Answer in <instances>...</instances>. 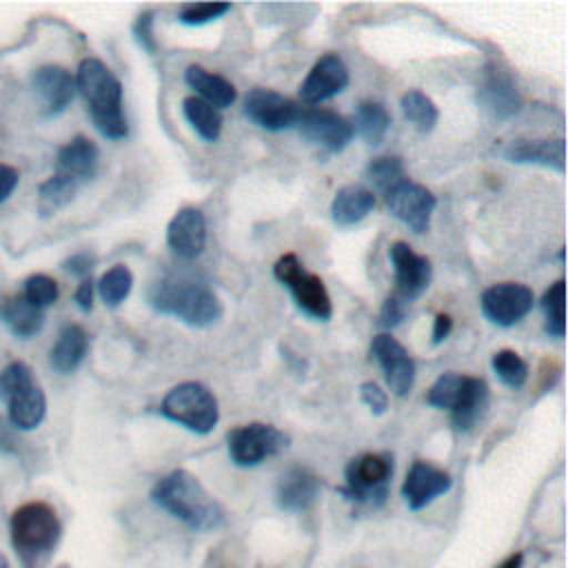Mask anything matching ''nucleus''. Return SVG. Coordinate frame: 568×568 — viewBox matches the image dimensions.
<instances>
[{
  "instance_id": "f257e3e1",
  "label": "nucleus",
  "mask_w": 568,
  "mask_h": 568,
  "mask_svg": "<svg viewBox=\"0 0 568 568\" xmlns=\"http://www.w3.org/2000/svg\"><path fill=\"white\" fill-rule=\"evenodd\" d=\"M151 499L191 530L206 532L224 524V510L220 501L202 486L193 473L184 468L171 470L158 479L151 490Z\"/></svg>"
},
{
  "instance_id": "f03ea898",
  "label": "nucleus",
  "mask_w": 568,
  "mask_h": 568,
  "mask_svg": "<svg viewBox=\"0 0 568 568\" xmlns=\"http://www.w3.org/2000/svg\"><path fill=\"white\" fill-rule=\"evenodd\" d=\"M149 304L180 322L202 328L222 317V302L206 282L186 275H166L149 288Z\"/></svg>"
},
{
  "instance_id": "7ed1b4c3",
  "label": "nucleus",
  "mask_w": 568,
  "mask_h": 568,
  "mask_svg": "<svg viewBox=\"0 0 568 568\" xmlns=\"http://www.w3.org/2000/svg\"><path fill=\"white\" fill-rule=\"evenodd\" d=\"M75 89L87 100L95 129L109 140H122L129 126L122 113V84L113 71L104 62L87 58L78 67Z\"/></svg>"
},
{
  "instance_id": "20e7f679",
  "label": "nucleus",
  "mask_w": 568,
  "mask_h": 568,
  "mask_svg": "<svg viewBox=\"0 0 568 568\" xmlns=\"http://www.w3.org/2000/svg\"><path fill=\"white\" fill-rule=\"evenodd\" d=\"M9 537L20 561L27 568H40L55 550L62 537V524L47 501H27L13 510Z\"/></svg>"
},
{
  "instance_id": "39448f33",
  "label": "nucleus",
  "mask_w": 568,
  "mask_h": 568,
  "mask_svg": "<svg viewBox=\"0 0 568 568\" xmlns=\"http://www.w3.org/2000/svg\"><path fill=\"white\" fill-rule=\"evenodd\" d=\"M426 402L435 408L448 410L457 430H470L488 408V384L481 377L444 373L426 393Z\"/></svg>"
},
{
  "instance_id": "423d86ee",
  "label": "nucleus",
  "mask_w": 568,
  "mask_h": 568,
  "mask_svg": "<svg viewBox=\"0 0 568 568\" xmlns=\"http://www.w3.org/2000/svg\"><path fill=\"white\" fill-rule=\"evenodd\" d=\"M0 399L9 422L20 430H33L47 415V397L33 371L24 362H11L0 371Z\"/></svg>"
},
{
  "instance_id": "0eeeda50",
  "label": "nucleus",
  "mask_w": 568,
  "mask_h": 568,
  "mask_svg": "<svg viewBox=\"0 0 568 568\" xmlns=\"http://www.w3.org/2000/svg\"><path fill=\"white\" fill-rule=\"evenodd\" d=\"M160 415L197 433H211L220 422L215 395L200 382H182L173 386L160 402Z\"/></svg>"
},
{
  "instance_id": "6e6552de",
  "label": "nucleus",
  "mask_w": 568,
  "mask_h": 568,
  "mask_svg": "<svg viewBox=\"0 0 568 568\" xmlns=\"http://www.w3.org/2000/svg\"><path fill=\"white\" fill-rule=\"evenodd\" d=\"M393 477V457L388 453H362L353 457L344 468L346 486L339 493L346 499L379 506L388 495V481Z\"/></svg>"
},
{
  "instance_id": "1a4fd4ad",
  "label": "nucleus",
  "mask_w": 568,
  "mask_h": 568,
  "mask_svg": "<svg viewBox=\"0 0 568 568\" xmlns=\"http://www.w3.org/2000/svg\"><path fill=\"white\" fill-rule=\"evenodd\" d=\"M273 275L291 291L300 311L320 322H326L333 315L331 297L324 282L320 280V275L308 273L295 253L282 255L273 266Z\"/></svg>"
},
{
  "instance_id": "9d476101",
  "label": "nucleus",
  "mask_w": 568,
  "mask_h": 568,
  "mask_svg": "<svg viewBox=\"0 0 568 568\" xmlns=\"http://www.w3.org/2000/svg\"><path fill=\"white\" fill-rule=\"evenodd\" d=\"M288 435L273 424L251 422L226 433L229 457L237 466H257L288 448Z\"/></svg>"
},
{
  "instance_id": "9b49d317",
  "label": "nucleus",
  "mask_w": 568,
  "mask_h": 568,
  "mask_svg": "<svg viewBox=\"0 0 568 568\" xmlns=\"http://www.w3.org/2000/svg\"><path fill=\"white\" fill-rule=\"evenodd\" d=\"M295 126L304 140L322 146L326 153H339L353 138L351 122L344 115L322 106L300 109Z\"/></svg>"
},
{
  "instance_id": "f8f14e48",
  "label": "nucleus",
  "mask_w": 568,
  "mask_h": 568,
  "mask_svg": "<svg viewBox=\"0 0 568 568\" xmlns=\"http://www.w3.org/2000/svg\"><path fill=\"white\" fill-rule=\"evenodd\" d=\"M386 195V206L388 211L404 222L413 233H426L430 226V215L435 211V195L417 184L410 182L408 178L402 180L399 184H395L390 191L384 193Z\"/></svg>"
},
{
  "instance_id": "ddd939ff",
  "label": "nucleus",
  "mask_w": 568,
  "mask_h": 568,
  "mask_svg": "<svg viewBox=\"0 0 568 568\" xmlns=\"http://www.w3.org/2000/svg\"><path fill=\"white\" fill-rule=\"evenodd\" d=\"M535 295L526 284L519 282H501L493 284L481 293L479 306L486 320L497 326H513L524 320L532 308Z\"/></svg>"
},
{
  "instance_id": "4468645a",
  "label": "nucleus",
  "mask_w": 568,
  "mask_h": 568,
  "mask_svg": "<svg viewBox=\"0 0 568 568\" xmlns=\"http://www.w3.org/2000/svg\"><path fill=\"white\" fill-rule=\"evenodd\" d=\"M300 109L302 106L291 98L262 87L251 89L244 98V115L266 131H284L295 126Z\"/></svg>"
},
{
  "instance_id": "2eb2a0df",
  "label": "nucleus",
  "mask_w": 568,
  "mask_h": 568,
  "mask_svg": "<svg viewBox=\"0 0 568 568\" xmlns=\"http://www.w3.org/2000/svg\"><path fill=\"white\" fill-rule=\"evenodd\" d=\"M388 255L395 271V297H399L404 304L417 300L430 284V260L415 253L406 242H395Z\"/></svg>"
},
{
  "instance_id": "dca6fc26",
  "label": "nucleus",
  "mask_w": 568,
  "mask_h": 568,
  "mask_svg": "<svg viewBox=\"0 0 568 568\" xmlns=\"http://www.w3.org/2000/svg\"><path fill=\"white\" fill-rule=\"evenodd\" d=\"M371 353L379 362L388 388L397 397H406L415 384V362L406 348L388 333H379L371 342Z\"/></svg>"
},
{
  "instance_id": "f3484780",
  "label": "nucleus",
  "mask_w": 568,
  "mask_h": 568,
  "mask_svg": "<svg viewBox=\"0 0 568 568\" xmlns=\"http://www.w3.org/2000/svg\"><path fill=\"white\" fill-rule=\"evenodd\" d=\"M346 84H348V69L344 60L337 53H326L313 64V69L300 84V98L306 104H320L342 93Z\"/></svg>"
},
{
  "instance_id": "a211bd4d",
  "label": "nucleus",
  "mask_w": 568,
  "mask_h": 568,
  "mask_svg": "<svg viewBox=\"0 0 568 568\" xmlns=\"http://www.w3.org/2000/svg\"><path fill=\"white\" fill-rule=\"evenodd\" d=\"M450 486L453 479L446 470L417 459L406 473V479L402 484V497L410 510H422L439 495L448 493Z\"/></svg>"
},
{
  "instance_id": "6ab92c4d",
  "label": "nucleus",
  "mask_w": 568,
  "mask_h": 568,
  "mask_svg": "<svg viewBox=\"0 0 568 568\" xmlns=\"http://www.w3.org/2000/svg\"><path fill=\"white\" fill-rule=\"evenodd\" d=\"M31 87L42 104L44 115L49 118L62 113L71 104L78 91L75 78L64 67H58V64L40 67L31 78Z\"/></svg>"
},
{
  "instance_id": "aec40b11",
  "label": "nucleus",
  "mask_w": 568,
  "mask_h": 568,
  "mask_svg": "<svg viewBox=\"0 0 568 568\" xmlns=\"http://www.w3.org/2000/svg\"><path fill=\"white\" fill-rule=\"evenodd\" d=\"M166 242L182 260H195L206 244V220L202 211L193 206L180 209L166 226Z\"/></svg>"
},
{
  "instance_id": "412c9836",
  "label": "nucleus",
  "mask_w": 568,
  "mask_h": 568,
  "mask_svg": "<svg viewBox=\"0 0 568 568\" xmlns=\"http://www.w3.org/2000/svg\"><path fill=\"white\" fill-rule=\"evenodd\" d=\"M320 477L306 466H291L282 473L275 488L277 506L286 513H304L320 495Z\"/></svg>"
},
{
  "instance_id": "4be33fe9",
  "label": "nucleus",
  "mask_w": 568,
  "mask_h": 568,
  "mask_svg": "<svg viewBox=\"0 0 568 568\" xmlns=\"http://www.w3.org/2000/svg\"><path fill=\"white\" fill-rule=\"evenodd\" d=\"M98 158V146L89 138L78 135L64 146H60L55 155V173L82 184L84 180H91L95 175Z\"/></svg>"
},
{
  "instance_id": "5701e85b",
  "label": "nucleus",
  "mask_w": 568,
  "mask_h": 568,
  "mask_svg": "<svg viewBox=\"0 0 568 568\" xmlns=\"http://www.w3.org/2000/svg\"><path fill=\"white\" fill-rule=\"evenodd\" d=\"M564 140H517L504 149V158L517 164H539L555 171H564L566 160Z\"/></svg>"
},
{
  "instance_id": "b1692460",
  "label": "nucleus",
  "mask_w": 568,
  "mask_h": 568,
  "mask_svg": "<svg viewBox=\"0 0 568 568\" xmlns=\"http://www.w3.org/2000/svg\"><path fill=\"white\" fill-rule=\"evenodd\" d=\"M184 80H186V84L197 93L200 100L209 102V104L215 106L217 111L224 109V106H231V104L235 102V98H237L235 87H233L224 75L211 73L209 69H204V67H200V64L186 67Z\"/></svg>"
},
{
  "instance_id": "393cba45",
  "label": "nucleus",
  "mask_w": 568,
  "mask_h": 568,
  "mask_svg": "<svg viewBox=\"0 0 568 568\" xmlns=\"http://www.w3.org/2000/svg\"><path fill=\"white\" fill-rule=\"evenodd\" d=\"M373 206H375L373 191L359 184H348L335 193L331 202V217L337 226H353L362 222L373 211Z\"/></svg>"
},
{
  "instance_id": "a878e982",
  "label": "nucleus",
  "mask_w": 568,
  "mask_h": 568,
  "mask_svg": "<svg viewBox=\"0 0 568 568\" xmlns=\"http://www.w3.org/2000/svg\"><path fill=\"white\" fill-rule=\"evenodd\" d=\"M87 348H89V337L84 328L78 324H67L51 348V355H49L51 366L64 375L73 373L82 364Z\"/></svg>"
},
{
  "instance_id": "bb28decb",
  "label": "nucleus",
  "mask_w": 568,
  "mask_h": 568,
  "mask_svg": "<svg viewBox=\"0 0 568 568\" xmlns=\"http://www.w3.org/2000/svg\"><path fill=\"white\" fill-rule=\"evenodd\" d=\"M479 104L497 120H506L510 118L513 113H517L521 100H519V93L515 89V84L510 82V78L506 75H499V73H493L484 87L479 89V95H477Z\"/></svg>"
},
{
  "instance_id": "cd10ccee",
  "label": "nucleus",
  "mask_w": 568,
  "mask_h": 568,
  "mask_svg": "<svg viewBox=\"0 0 568 568\" xmlns=\"http://www.w3.org/2000/svg\"><path fill=\"white\" fill-rule=\"evenodd\" d=\"M0 320L7 324V328L22 339H29L38 335L44 326V313L29 304L22 295L9 297L0 304Z\"/></svg>"
},
{
  "instance_id": "c85d7f7f",
  "label": "nucleus",
  "mask_w": 568,
  "mask_h": 568,
  "mask_svg": "<svg viewBox=\"0 0 568 568\" xmlns=\"http://www.w3.org/2000/svg\"><path fill=\"white\" fill-rule=\"evenodd\" d=\"M351 126H353V133H357L366 144L377 146L390 126V115L384 104L364 100L357 104Z\"/></svg>"
},
{
  "instance_id": "c756f323",
  "label": "nucleus",
  "mask_w": 568,
  "mask_h": 568,
  "mask_svg": "<svg viewBox=\"0 0 568 568\" xmlns=\"http://www.w3.org/2000/svg\"><path fill=\"white\" fill-rule=\"evenodd\" d=\"M78 182L71 178H64L60 173H53L49 180H44L38 186V213L40 217H51L60 209H64L78 193Z\"/></svg>"
},
{
  "instance_id": "7c9ffc66",
  "label": "nucleus",
  "mask_w": 568,
  "mask_h": 568,
  "mask_svg": "<svg viewBox=\"0 0 568 568\" xmlns=\"http://www.w3.org/2000/svg\"><path fill=\"white\" fill-rule=\"evenodd\" d=\"M182 111H184V118L197 131L200 138H204L206 142H215L220 138V133H222V113L215 106L200 100L197 95H189L182 102Z\"/></svg>"
},
{
  "instance_id": "2f4dec72",
  "label": "nucleus",
  "mask_w": 568,
  "mask_h": 568,
  "mask_svg": "<svg viewBox=\"0 0 568 568\" xmlns=\"http://www.w3.org/2000/svg\"><path fill=\"white\" fill-rule=\"evenodd\" d=\"M402 113L422 133L433 131V126L439 120V111H437L435 102L426 93H422L417 89H410V91H406L402 95Z\"/></svg>"
},
{
  "instance_id": "473e14b6",
  "label": "nucleus",
  "mask_w": 568,
  "mask_h": 568,
  "mask_svg": "<svg viewBox=\"0 0 568 568\" xmlns=\"http://www.w3.org/2000/svg\"><path fill=\"white\" fill-rule=\"evenodd\" d=\"M131 286H133V275H131L129 266H124V264L111 266L98 280V293H100L102 302L111 308L120 306L126 300V295L131 293Z\"/></svg>"
},
{
  "instance_id": "72a5a7b5",
  "label": "nucleus",
  "mask_w": 568,
  "mask_h": 568,
  "mask_svg": "<svg viewBox=\"0 0 568 568\" xmlns=\"http://www.w3.org/2000/svg\"><path fill=\"white\" fill-rule=\"evenodd\" d=\"M366 178L373 182V186L382 193L390 191L395 184L406 180L404 173V162L397 155H382L368 162L366 166Z\"/></svg>"
},
{
  "instance_id": "f704fd0d",
  "label": "nucleus",
  "mask_w": 568,
  "mask_h": 568,
  "mask_svg": "<svg viewBox=\"0 0 568 568\" xmlns=\"http://www.w3.org/2000/svg\"><path fill=\"white\" fill-rule=\"evenodd\" d=\"M493 371L501 384L508 388H521L528 379V364L519 357V353L504 348L493 355Z\"/></svg>"
},
{
  "instance_id": "c9c22d12",
  "label": "nucleus",
  "mask_w": 568,
  "mask_h": 568,
  "mask_svg": "<svg viewBox=\"0 0 568 568\" xmlns=\"http://www.w3.org/2000/svg\"><path fill=\"white\" fill-rule=\"evenodd\" d=\"M564 293H566L564 280H557L555 284L548 286V291L544 293V300H541V306L546 313V333L550 337H564V333H566Z\"/></svg>"
},
{
  "instance_id": "e433bc0d",
  "label": "nucleus",
  "mask_w": 568,
  "mask_h": 568,
  "mask_svg": "<svg viewBox=\"0 0 568 568\" xmlns=\"http://www.w3.org/2000/svg\"><path fill=\"white\" fill-rule=\"evenodd\" d=\"M22 297L33 304L36 308L44 311L58 300V282L44 273H33L24 280V291Z\"/></svg>"
},
{
  "instance_id": "4c0bfd02",
  "label": "nucleus",
  "mask_w": 568,
  "mask_h": 568,
  "mask_svg": "<svg viewBox=\"0 0 568 568\" xmlns=\"http://www.w3.org/2000/svg\"><path fill=\"white\" fill-rule=\"evenodd\" d=\"M226 11H231V4L226 2H193L180 9L178 20L184 24H206L222 18Z\"/></svg>"
},
{
  "instance_id": "58836bf2",
  "label": "nucleus",
  "mask_w": 568,
  "mask_h": 568,
  "mask_svg": "<svg viewBox=\"0 0 568 568\" xmlns=\"http://www.w3.org/2000/svg\"><path fill=\"white\" fill-rule=\"evenodd\" d=\"M359 397L371 408V413H375V415H382L388 408V397L375 382H364L359 386Z\"/></svg>"
},
{
  "instance_id": "ea45409f",
  "label": "nucleus",
  "mask_w": 568,
  "mask_h": 568,
  "mask_svg": "<svg viewBox=\"0 0 568 568\" xmlns=\"http://www.w3.org/2000/svg\"><path fill=\"white\" fill-rule=\"evenodd\" d=\"M133 33H135V40L138 44L149 51V53H155V38H153V13L146 11L138 18V22L133 24Z\"/></svg>"
},
{
  "instance_id": "a19ab883",
  "label": "nucleus",
  "mask_w": 568,
  "mask_h": 568,
  "mask_svg": "<svg viewBox=\"0 0 568 568\" xmlns=\"http://www.w3.org/2000/svg\"><path fill=\"white\" fill-rule=\"evenodd\" d=\"M64 271L71 273V275H78V277H84L91 273V268L95 266V255L91 251H78L73 255H69L64 260Z\"/></svg>"
},
{
  "instance_id": "79ce46f5",
  "label": "nucleus",
  "mask_w": 568,
  "mask_h": 568,
  "mask_svg": "<svg viewBox=\"0 0 568 568\" xmlns=\"http://www.w3.org/2000/svg\"><path fill=\"white\" fill-rule=\"evenodd\" d=\"M404 315H406V304H404L399 297L390 295V297L384 302V306H382L379 324H382L384 328H393V326H397V324L404 320Z\"/></svg>"
},
{
  "instance_id": "37998d69",
  "label": "nucleus",
  "mask_w": 568,
  "mask_h": 568,
  "mask_svg": "<svg viewBox=\"0 0 568 568\" xmlns=\"http://www.w3.org/2000/svg\"><path fill=\"white\" fill-rule=\"evenodd\" d=\"M18 169L16 166H9V164H2L0 162V204L4 200H9V195L16 191L18 186Z\"/></svg>"
},
{
  "instance_id": "c03bdc74",
  "label": "nucleus",
  "mask_w": 568,
  "mask_h": 568,
  "mask_svg": "<svg viewBox=\"0 0 568 568\" xmlns=\"http://www.w3.org/2000/svg\"><path fill=\"white\" fill-rule=\"evenodd\" d=\"M73 297H75V304H78L82 311H91V306H93V282H91V277H84V280L78 284Z\"/></svg>"
},
{
  "instance_id": "a18cd8bd",
  "label": "nucleus",
  "mask_w": 568,
  "mask_h": 568,
  "mask_svg": "<svg viewBox=\"0 0 568 568\" xmlns=\"http://www.w3.org/2000/svg\"><path fill=\"white\" fill-rule=\"evenodd\" d=\"M450 328H453L450 315L439 313V315L435 317V326H433V344H442V342L448 337Z\"/></svg>"
},
{
  "instance_id": "49530a36",
  "label": "nucleus",
  "mask_w": 568,
  "mask_h": 568,
  "mask_svg": "<svg viewBox=\"0 0 568 568\" xmlns=\"http://www.w3.org/2000/svg\"><path fill=\"white\" fill-rule=\"evenodd\" d=\"M495 568H524V555L521 552H513V555H508L499 566H495Z\"/></svg>"
},
{
  "instance_id": "de8ad7c7",
  "label": "nucleus",
  "mask_w": 568,
  "mask_h": 568,
  "mask_svg": "<svg viewBox=\"0 0 568 568\" xmlns=\"http://www.w3.org/2000/svg\"><path fill=\"white\" fill-rule=\"evenodd\" d=\"M0 568H4V566H0Z\"/></svg>"
}]
</instances>
